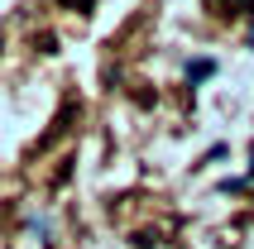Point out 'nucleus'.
<instances>
[{
  "mask_svg": "<svg viewBox=\"0 0 254 249\" xmlns=\"http://www.w3.org/2000/svg\"><path fill=\"white\" fill-rule=\"evenodd\" d=\"M211 72H216V62H206V58H197V62L187 67V77H192V82H201V77H211Z\"/></svg>",
  "mask_w": 254,
  "mask_h": 249,
  "instance_id": "nucleus-1",
  "label": "nucleus"
}]
</instances>
